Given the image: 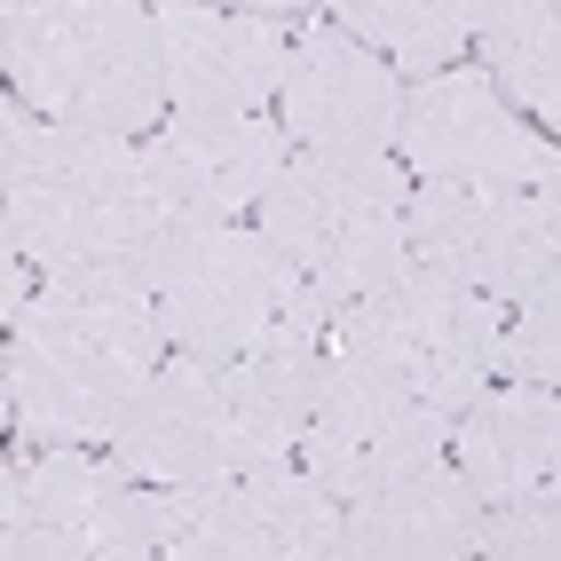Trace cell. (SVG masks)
I'll return each instance as SVG.
<instances>
[{"instance_id":"1","label":"cell","mask_w":561,"mask_h":561,"mask_svg":"<svg viewBox=\"0 0 561 561\" xmlns=\"http://www.w3.org/2000/svg\"><path fill=\"white\" fill-rule=\"evenodd\" d=\"M317 356H324V332L309 317H285L270 341H253L238 356L167 348V364L142 380V396L127 403V420L103 451L127 474H142L151 491L293 459L309 396H317Z\"/></svg>"},{"instance_id":"2","label":"cell","mask_w":561,"mask_h":561,"mask_svg":"<svg viewBox=\"0 0 561 561\" xmlns=\"http://www.w3.org/2000/svg\"><path fill=\"white\" fill-rule=\"evenodd\" d=\"M159 364L167 324L135 261L48 270V285L9 317V427L24 443H111Z\"/></svg>"},{"instance_id":"3","label":"cell","mask_w":561,"mask_h":561,"mask_svg":"<svg viewBox=\"0 0 561 561\" xmlns=\"http://www.w3.org/2000/svg\"><path fill=\"white\" fill-rule=\"evenodd\" d=\"M0 221L32 270H103L151 245L167 230V206L142 135L0 103Z\"/></svg>"},{"instance_id":"4","label":"cell","mask_w":561,"mask_h":561,"mask_svg":"<svg viewBox=\"0 0 561 561\" xmlns=\"http://www.w3.org/2000/svg\"><path fill=\"white\" fill-rule=\"evenodd\" d=\"M411 174L396 151H293L253 206V230L285 277L332 317L356 293L411 270Z\"/></svg>"},{"instance_id":"5","label":"cell","mask_w":561,"mask_h":561,"mask_svg":"<svg viewBox=\"0 0 561 561\" xmlns=\"http://www.w3.org/2000/svg\"><path fill=\"white\" fill-rule=\"evenodd\" d=\"M9 88L24 111L142 135L167 119L151 0H9Z\"/></svg>"},{"instance_id":"6","label":"cell","mask_w":561,"mask_h":561,"mask_svg":"<svg viewBox=\"0 0 561 561\" xmlns=\"http://www.w3.org/2000/svg\"><path fill=\"white\" fill-rule=\"evenodd\" d=\"M499 324H506L499 301H482L474 285L411 261L388 285H371L324 317V356L364 364L411 396L459 411L467 396L499 380Z\"/></svg>"},{"instance_id":"7","label":"cell","mask_w":561,"mask_h":561,"mask_svg":"<svg viewBox=\"0 0 561 561\" xmlns=\"http://www.w3.org/2000/svg\"><path fill=\"white\" fill-rule=\"evenodd\" d=\"M135 270L167 324V348L182 356H238L270 341L285 317H309L324 332V309L285 277V261L245 221H167L135 253Z\"/></svg>"},{"instance_id":"8","label":"cell","mask_w":561,"mask_h":561,"mask_svg":"<svg viewBox=\"0 0 561 561\" xmlns=\"http://www.w3.org/2000/svg\"><path fill=\"white\" fill-rule=\"evenodd\" d=\"M411 261L474 285L482 301L522 309L561 277L553 191H491V182H411Z\"/></svg>"},{"instance_id":"9","label":"cell","mask_w":561,"mask_h":561,"mask_svg":"<svg viewBox=\"0 0 561 561\" xmlns=\"http://www.w3.org/2000/svg\"><path fill=\"white\" fill-rule=\"evenodd\" d=\"M159 553L174 561H341V499L309 467H245L159 491Z\"/></svg>"},{"instance_id":"10","label":"cell","mask_w":561,"mask_h":561,"mask_svg":"<svg viewBox=\"0 0 561 561\" xmlns=\"http://www.w3.org/2000/svg\"><path fill=\"white\" fill-rule=\"evenodd\" d=\"M396 159L420 182H491V191H553L561 151L491 88L482 64H443L403 88L396 111Z\"/></svg>"},{"instance_id":"11","label":"cell","mask_w":561,"mask_h":561,"mask_svg":"<svg viewBox=\"0 0 561 561\" xmlns=\"http://www.w3.org/2000/svg\"><path fill=\"white\" fill-rule=\"evenodd\" d=\"M293 451L348 506L364 491H388V482L451 459V411L380 380V371H364V364L317 356V396H309V420H301Z\"/></svg>"},{"instance_id":"12","label":"cell","mask_w":561,"mask_h":561,"mask_svg":"<svg viewBox=\"0 0 561 561\" xmlns=\"http://www.w3.org/2000/svg\"><path fill=\"white\" fill-rule=\"evenodd\" d=\"M159 553V491L88 443H41L24 459L16 561H142Z\"/></svg>"},{"instance_id":"13","label":"cell","mask_w":561,"mask_h":561,"mask_svg":"<svg viewBox=\"0 0 561 561\" xmlns=\"http://www.w3.org/2000/svg\"><path fill=\"white\" fill-rule=\"evenodd\" d=\"M270 103H277V127L293 151H388L396 111H403V71L380 64L356 32L309 24L285 48Z\"/></svg>"},{"instance_id":"14","label":"cell","mask_w":561,"mask_h":561,"mask_svg":"<svg viewBox=\"0 0 561 561\" xmlns=\"http://www.w3.org/2000/svg\"><path fill=\"white\" fill-rule=\"evenodd\" d=\"M167 221H238L293 159L285 127L270 111H174L142 142Z\"/></svg>"},{"instance_id":"15","label":"cell","mask_w":561,"mask_h":561,"mask_svg":"<svg viewBox=\"0 0 561 561\" xmlns=\"http://www.w3.org/2000/svg\"><path fill=\"white\" fill-rule=\"evenodd\" d=\"M167 111H270L285 71V24L221 0H151Z\"/></svg>"},{"instance_id":"16","label":"cell","mask_w":561,"mask_h":561,"mask_svg":"<svg viewBox=\"0 0 561 561\" xmlns=\"http://www.w3.org/2000/svg\"><path fill=\"white\" fill-rule=\"evenodd\" d=\"M482 546V499L451 459L341 506V561H459Z\"/></svg>"},{"instance_id":"17","label":"cell","mask_w":561,"mask_h":561,"mask_svg":"<svg viewBox=\"0 0 561 561\" xmlns=\"http://www.w3.org/2000/svg\"><path fill=\"white\" fill-rule=\"evenodd\" d=\"M561 459V411L553 388L530 380H506V388H482L451 411V467L467 474V491L482 506H506L522 491H546Z\"/></svg>"},{"instance_id":"18","label":"cell","mask_w":561,"mask_h":561,"mask_svg":"<svg viewBox=\"0 0 561 561\" xmlns=\"http://www.w3.org/2000/svg\"><path fill=\"white\" fill-rule=\"evenodd\" d=\"M482 71L530 127H553L561 111V0H482Z\"/></svg>"},{"instance_id":"19","label":"cell","mask_w":561,"mask_h":561,"mask_svg":"<svg viewBox=\"0 0 561 561\" xmlns=\"http://www.w3.org/2000/svg\"><path fill=\"white\" fill-rule=\"evenodd\" d=\"M324 9H332L341 32H356L371 56L411 71V80L459 64V48L482 24V0H324Z\"/></svg>"},{"instance_id":"20","label":"cell","mask_w":561,"mask_h":561,"mask_svg":"<svg viewBox=\"0 0 561 561\" xmlns=\"http://www.w3.org/2000/svg\"><path fill=\"white\" fill-rule=\"evenodd\" d=\"M561 546V499H553V482L546 491H522L506 506H482V546L474 553H491V561H553Z\"/></svg>"},{"instance_id":"21","label":"cell","mask_w":561,"mask_h":561,"mask_svg":"<svg viewBox=\"0 0 561 561\" xmlns=\"http://www.w3.org/2000/svg\"><path fill=\"white\" fill-rule=\"evenodd\" d=\"M553 364H561V309H553V293H538V301H522V317L499 324V371L553 388Z\"/></svg>"},{"instance_id":"22","label":"cell","mask_w":561,"mask_h":561,"mask_svg":"<svg viewBox=\"0 0 561 561\" xmlns=\"http://www.w3.org/2000/svg\"><path fill=\"white\" fill-rule=\"evenodd\" d=\"M24 293H32V261L16 253V238H9V221H0V332H9V317L24 309Z\"/></svg>"},{"instance_id":"23","label":"cell","mask_w":561,"mask_h":561,"mask_svg":"<svg viewBox=\"0 0 561 561\" xmlns=\"http://www.w3.org/2000/svg\"><path fill=\"white\" fill-rule=\"evenodd\" d=\"M16 538H24V467L0 459V561H16Z\"/></svg>"},{"instance_id":"24","label":"cell","mask_w":561,"mask_h":561,"mask_svg":"<svg viewBox=\"0 0 561 561\" xmlns=\"http://www.w3.org/2000/svg\"><path fill=\"white\" fill-rule=\"evenodd\" d=\"M9 411H16V396H9V348H0V435H9Z\"/></svg>"},{"instance_id":"25","label":"cell","mask_w":561,"mask_h":561,"mask_svg":"<svg viewBox=\"0 0 561 561\" xmlns=\"http://www.w3.org/2000/svg\"><path fill=\"white\" fill-rule=\"evenodd\" d=\"M238 9H261V16H277V9H301V0H238Z\"/></svg>"},{"instance_id":"26","label":"cell","mask_w":561,"mask_h":561,"mask_svg":"<svg viewBox=\"0 0 561 561\" xmlns=\"http://www.w3.org/2000/svg\"><path fill=\"white\" fill-rule=\"evenodd\" d=\"M0 64H9V0H0Z\"/></svg>"}]
</instances>
